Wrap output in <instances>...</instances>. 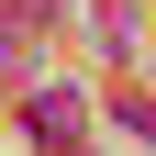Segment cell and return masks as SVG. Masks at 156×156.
<instances>
[{
  "instance_id": "6da1fadb",
  "label": "cell",
  "mask_w": 156,
  "mask_h": 156,
  "mask_svg": "<svg viewBox=\"0 0 156 156\" xmlns=\"http://www.w3.org/2000/svg\"><path fill=\"white\" fill-rule=\"evenodd\" d=\"M34 134L67 145V134H78V89H56V78H45V89H34Z\"/></svg>"
}]
</instances>
